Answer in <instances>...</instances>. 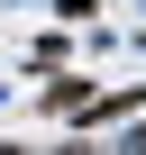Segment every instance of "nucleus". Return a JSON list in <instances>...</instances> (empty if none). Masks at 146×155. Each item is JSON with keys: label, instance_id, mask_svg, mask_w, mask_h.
<instances>
[{"label": "nucleus", "instance_id": "obj_1", "mask_svg": "<svg viewBox=\"0 0 146 155\" xmlns=\"http://www.w3.org/2000/svg\"><path fill=\"white\" fill-rule=\"evenodd\" d=\"M119 155H146V137H128V146H119Z\"/></svg>", "mask_w": 146, "mask_h": 155}]
</instances>
